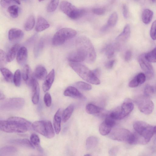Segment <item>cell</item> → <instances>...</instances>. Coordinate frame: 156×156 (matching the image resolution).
Masks as SVG:
<instances>
[{
  "mask_svg": "<svg viewBox=\"0 0 156 156\" xmlns=\"http://www.w3.org/2000/svg\"><path fill=\"white\" fill-rule=\"evenodd\" d=\"M137 141V144H145L148 143L153 136L154 128L148 123L140 121L135 122L133 124Z\"/></svg>",
  "mask_w": 156,
  "mask_h": 156,
  "instance_id": "cell-1",
  "label": "cell"
},
{
  "mask_svg": "<svg viewBox=\"0 0 156 156\" xmlns=\"http://www.w3.org/2000/svg\"><path fill=\"white\" fill-rule=\"evenodd\" d=\"M77 49L82 51L86 57L87 62L92 63L94 62L96 58V52L90 40L85 36L78 37L76 42Z\"/></svg>",
  "mask_w": 156,
  "mask_h": 156,
  "instance_id": "cell-2",
  "label": "cell"
},
{
  "mask_svg": "<svg viewBox=\"0 0 156 156\" xmlns=\"http://www.w3.org/2000/svg\"><path fill=\"white\" fill-rule=\"evenodd\" d=\"M69 65L71 68L82 79L85 81L93 84L98 85L100 81L93 73L85 66L79 62H69Z\"/></svg>",
  "mask_w": 156,
  "mask_h": 156,
  "instance_id": "cell-3",
  "label": "cell"
},
{
  "mask_svg": "<svg viewBox=\"0 0 156 156\" xmlns=\"http://www.w3.org/2000/svg\"><path fill=\"white\" fill-rule=\"evenodd\" d=\"M109 136L114 140L126 142L130 144H137L135 133H133L125 129H115L110 132Z\"/></svg>",
  "mask_w": 156,
  "mask_h": 156,
  "instance_id": "cell-4",
  "label": "cell"
},
{
  "mask_svg": "<svg viewBox=\"0 0 156 156\" xmlns=\"http://www.w3.org/2000/svg\"><path fill=\"white\" fill-rule=\"evenodd\" d=\"M0 129L7 133H23L28 130L26 126L10 117L7 120H0Z\"/></svg>",
  "mask_w": 156,
  "mask_h": 156,
  "instance_id": "cell-5",
  "label": "cell"
},
{
  "mask_svg": "<svg viewBox=\"0 0 156 156\" xmlns=\"http://www.w3.org/2000/svg\"><path fill=\"white\" fill-rule=\"evenodd\" d=\"M32 127L34 130L48 138L51 139L55 136V131L50 121H35L32 123Z\"/></svg>",
  "mask_w": 156,
  "mask_h": 156,
  "instance_id": "cell-6",
  "label": "cell"
},
{
  "mask_svg": "<svg viewBox=\"0 0 156 156\" xmlns=\"http://www.w3.org/2000/svg\"><path fill=\"white\" fill-rule=\"evenodd\" d=\"M60 8L63 13L73 20L77 19L82 17L86 12L84 9L78 8L66 0L62 1Z\"/></svg>",
  "mask_w": 156,
  "mask_h": 156,
  "instance_id": "cell-7",
  "label": "cell"
},
{
  "mask_svg": "<svg viewBox=\"0 0 156 156\" xmlns=\"http://www.w3.org/2000/svg\"><path fill=\"white\" fill-rule=\"evenodd\" d=\"M77 34L76 31L72 29L64 28L58 30L54 35L52 44L58 46L64 44L66 41L74 37Z\"/></svg>",
  "mask_w": 156,
  "mask_h": 156,
  "instance_id": "cell-8",
  "label": "cell"
},
{
  "mask_svg": "<svg viewBox=\"0 0 156 156\" xmlns=\"http://www.w3.org/2000/svg\"><path fill=\"white\" fill-rule=\"evenodd\" d=\"M135 102L139 110L145 115L151 114L154 110V105L153 101L149 97L145 95L137 97Z\"/></svg>",
  "mask_w": 156,
  "mask_h": 156,
  "instance_id": "cell-9",
  "label": "cell"
},
{
  "mask_svg": "<svg viewBox=\"0 0 156 156\" xmlns=\"http://www.w3.org/2000/svg\"><path fill=\"white\" fill-rule=\"evenodd\" d=\"M27 82L32 87V101L34 104H37L39 101L40 87L39 83L35 77L32 76Z\"/></svg>",
  "mask_w": 156,
  "mask_h": 156,
  "instance_id": "cell-10",
  "label": "cell"
},
{
  "mask_svg": "<svg viewBox=\"0 0 156 156\" xmlns=\"http://www.w3.org/2000/svg\"><path fill=\"white\" fill-rule=\"evenodd\" d=\"M140 65L145 72L147 77L150 78L153 76L154 70L150 62L147 60L145 57V54L141 55L138 57Z\"/></svg>",
  "mask_w": 156,
  "mask_h": 156,
  "instance_id": "cell-11",
  "label": "cell"
},
{
  "mask_svg": "<svg viewBox=\"0 0 156 156\" xmlns=\"http://www.w3.org/2000/svg\"><path fill=\"white\" fill-rule=\"evenodd\" d=\"M133 104L131 100L129 98H126L120 107L122 119L129 114L133 110Z\"/></svg>",
  "mask_w": 156,
  "mask_h": 156,
  "instance_id": "cell-12",
  "label": "cell"
},
{
  "mask_svg": "<svg viewBox=\"0 0 156 156\" xmlns=\"http://www.w3.org/2000/svg\"><path fill=\"white\" fill-rule=\"evenodd\" d=\"M67 58L69 62H79L86 60V57L82 51L77 49L76 51L70 53Z\"/></svg>",
  "mask_w": 156,
  "mask_h": 156,
  "instance_id": "cell-13",
  "label": "cell"
},
{
  "mask_svg": "<svg viewBox=\"0 0 156 156\" xmlns=\"http://www.w3.org/2000/svg\"><path fill=\"white\" fill-rule=\"evenodd\" d=\"M55 77V71L52 69L46 76L42 84V89L44 92L48 91L51 88Z\"/></svg>",
  "mask_w": 156,
  "mask_h": 156,
  "instance_id": "cell-14",
  "label": "cell"
},
{
  "mask_svg": "<svg viewBox=\"0 0 156 156\" xmlns=\"http://www.w3.org/2000/svg\"><path fill=\"white\" fill-rule=\"evenodd\" d=\"M64 95L75 98L82 99L83 95L74 87L69 86L66 88L63 93Z\"/></svg>",
  "mask_w": 156,
  "mask_h": 156,
  "instance_id": "cell-15",
  "label": "cell"
},
{
  "mask_svg": "<svg viewBox=\"0 0 156 156\" xmlns=\"http://www.w3.org/2000/svg\"><path fill=\"white\" fill-rule=\"evenodd\" d=\"M23 36V32L19 29L13 28L9 31L8 38L11 41H13L20 40Z\"/></svg>",
  "mask_w": 156,
  "mask_h": 156,
  "instance_id": "cell-16",
  "label": "cell"
},
{
  "mask_svg": "<svg viewBox=\"0 0 156 156\" xmlns=\"http://www.w3.org/2000/svg\"><path fill=\"white\" fill-rule=\"evenodd\" d=\"M16 60L20 65H23L26 62L28 55L27 50V48L23 46L19 49L16 55Z\"/></svg>",
  "mask_w": 156,
  "mask_h": 156,
  "instance_id": "cell-17",
  "label": "cell"
},
{
  "mask_svg": "<svg viewBox=\"0 0 156 156\" xmlns=\"http://www.w3.org/2000/svg\"><path fill=\"white\" fill-rule=\"evenodd\" d=\"M24 102L22 98H15L8 100L6 102L4 105L5 108H20L23 105Z\"/></svg>",
  "mask_w": 156,
  "mask_h": 156,
  "instance_id": "cell-18",
  "label": "cell"
},
{
  "mask_svg": "<svg viewBox=\"0 0 156 156\" xmlns=\"http://www.w3.org/2000/svg\"><path fill=\"white\" fill-rule=\"evenodd\" d=\"M62 110L59 108L57 111L53 118V125L55 131L57 134L59 133L61 130Z\"/></svg>",
  "mask_w": 156,
  "mask_h": 156,
  "instance_id": "cell-19",
  "label": "cell"
},
{
  "mask_svg": "<svg viewBox=\"0 0 156 156\" xmlns=\"http://www.w3.org/2000/svg\"><path fill=\"white\" fill-rule=\"evenodd\" d=\"M50 24L43 17L39 16L37 18L35 27V30L37 32L43 31L48 28Z\"/></svg>",
  "mask_w": 156,
  "mask_h": 156,
  "instance_id": "cell-20",
  "label": "cell"
},
{
  "mask_svg": "<svg viewBox=\"0 0 156 156\" xmlns=\"http://www.w3.org/2000/svg\"><path fill=\"white\" fill-rule=\"evenodd\" d=\"M34 75L35 77L39 80H44L47 75V70L43 66L38 65L35 69Z\"/></svg>",
  "mask_w": 156,
  "mask_h": 156,
  "instance_id": "cell-21",
  "label": "cell"
},
{
  "mask_svg": "<svg viewBox=\"0 0 156 156\" xmlns=\"http://www.w3.org/2000/svg\"><path fill=\"white\" fill-rule=\"evenodd\" d=\"M130 34V26L129 24H127L124 27L122 31L117 37L116 40L118 42H125L129 37Z\"/></svg>",
  "mask_w": 156,
  "mask_h": 156,
  "instance_id": "cell-22",
  "label": "cell"
},
{
  "mask_svg": "<svg viewBox=\"0 0 156 156\" xmlns=\"http://www.w3.org/2000/svg\"><path fill=\"white\" fill-rule=\"evenodd\" d=\"M153 16V11L149 9H145L142 14V19L143 22L146 24L149 23L152 19Z\"/></svg>",
  "mask_w": 156,
  "mask_h": 156,
  "instance_id": "cell-23",
  "label": "cell"
},
{
  "mask_svg": "<svg viewBox=\"0 0 156 156\" xmlns=\"http://www.w3.org/2000/svg\"><path fill=\"white\" fill-rule=\"evenodd\" d=\"M19 44H16L10 48L7 54V62H10L14 60L19 50Z\"/></svg>",
  "mask_w": 156,
  "mask_h": 156,
  "instance_id": "cell-24",
  "label": "cell"
},
{
  "mask_svg": "<svg viewBox=\"0 0 156 156\" xmlns=\"http://www.w3.org/2000/svg\"><path fill=\"white\" fill-rule=\"evenodd\" d=\"M86 110L90 114L98 115L100 114L102 109L99 107L92 104H88L86 107Z\"/></svg>",
  "mask_w": 156,
  "mask_h": 156,
  "instance_id": "cell-25",
  "label": "cell"
},
{
  "mask_svg": "<svg viewBox=\"0 0 156 156\" xmlns=\"http://www.w3.org/2000/svg\"><path fill=\"white\" fill-rule=\"evenodd\" d=\"M12 143L23 146L29 148L34 149V147L28 139H20L13 140L10 141Z\"/></svg>",
  "mask_w": 156,
  "mask_h": 156,
  "instance_id": "cell-26",
  "label": "cell"
},
{
  "mask_svg": "<svg viewBox=\"0 0 156 156\" xmlns=\"http://www.w3.org/2000/svg\"><path fill=\"white\" fill-rule=\"evenodd\" d=\"M119 45L118 43L114 45L112 44L108 45L105 48V54L108 58H112L115 53L116 49H118Z\"/></svg>",
  "mask_w": 156,
  "mask_h": 156,
  "instance_id": "cell-27",
  "label": "cell"
},
{
  "mask_svg": "<svg viewBox=\"0 0 156 156\" xmlns=\"http://www.w3.org/2000/svg\"><path fill=\"white\" fill-rule=\"evenodd\" d=\"M98 143V138L93 136L89 137L86 140V146L87 150H90L95 148Z\"/></svg>",
  "mask_w": 156,
  "mask_h": 156,
  "instance_id": "cell-28",
  "label": "cell"
},
{
  "mask_svg": "<svg viewBox=\"0 0 156 156\" xmlns=\"http://www.w3.org/2000/svg\"><path fill=\"white\" fill-rule=\"evenodd\" d=\"M74 109V106L70 105L63 111L62 114V120L64 122H66L71 117Z\"/></svg>",
  "mask_w": 156,
  "mask_h": 156,
  "instance_id": "cell-29",
  "label": "cell"
},
{
  "mask_svg": "<svg viewBox=\"0 0 156 156\" xmlns=\"http://www.w3.org/2000/svg\"><path fill=\"white\" fill-rule=\"evenodd\" d=\"M0 71L5 80L7 82H12L13 80V76L11 72L8 69L1 67Z\"/></svg>",
  "mask_w": 156,
  "mask_h": 156,
  "instance_id": "cell-30",
  "label": "cell"
},
{
  "mask_svg": "<svg viewBox=\"0 0 156 156\" xmlns=\"http://www.w3.org/2000/svg\"><path fill=\"white\" fill-rule=\"evenodd\" d=\"M30 140L31 142L34 147L40 152L42 151V149L40 145V141L39 137L35 133L32 134L30 136Z\"/></svg>",
  "mask_w": 156,
  "mask_h": 156,
  "instance_id": "cell-31",
  "label": "cell"
},
{
  "mask_svg": "<svg viewBox=\"0 0 156 156\" xmlns=\"http://www.w3.org/2000/svg\"><path fill=\"white\" fill-rule=\"evenodd\" d=\"M112 127L107 124L105 121L102 122L99 126V131L103 136L107 135L111 132Z\"/></svg>",
  "mask_w": 156,
  "mask_h": 156,
  "instance_id": "cell-32",
  "label": "cell"
},
{
  "mask_svg": "<svg viewBox=\"0 0 156 156\" xmlns=\"http://www.w3.org/2000/svg\"><path fill=\"white\" fill-rule=\"evenodd\" d=\"M35 23V18L34 16L33 15L30 16L24 23V29L27 31L31 30L34 27Z\"/></svg>",
  "mask_w": 156,
  "mask_h": 156,
  "instance_id": "cell-33",
  "label": "cell"
},
{
  "mask_svg": "<svg viewBox=\"0 0 156 156\" xmlns=\"http://www.w3.org/2000/svg\"><path fill=\"white\" fill-rule=\"evenodd\" d=\"M7 11L12 18H17L19 16V7L15 5H12L8 7Z\"/></svg>",
  "mask_w": 156,
  "mask_h": 156,
  "instance_id": "cell-34",
  "label": "cell"
},
{
  "mask_svg": "<svg viewBox=\"0 0 156 156\" xmlns=\"http://www.w3.org/2000/svg\"><path fill=\"white\" fill-rule=\"evenodd\" d=\"M17 149L12 146H7L2 147L0 150V155L11 154L16 152Z\"/></svg>",
  "mask_w": 156,
  "mask_h": 156,
  "instance_id": "cell-35",
  "label": "cell"
},
{
  "mask_svg": "<svg viewBox=\"0 0 156 156\" xmlns=\"http://www.w3.org/2000/svg\"><path fill=\"white\" fill-rule=\"evenodd\" d=\"M118 19V16L117 12H113L109 17L107 25L108 27H114L116 24Z\"/></svg>",
  "mask_w": 156,
  "mask_h": 156,
  "instance_id": "cell-36",
  "label": "cell"
},
{
  "mask_svg": "<svg viewBox=\"0 0 156 156\" xmlns=\"http://www.w3.org/2000/svg\"><path fill=\"white\" fill-rule=\"evenodd\" d=\"M146 59L150 62H156V48L151 51L145 54Z\"/></svg>",
  "mask_w": 156,
  "mask_h": 156,
  "instance_id": "cell-37",
  "label": "cell"
},
{
  "mask_svg": "<svg viewBox=\"0 0 156 156\" xmlns=\"http://www.w3.org/2000/svg\"><path fill=\"white\" fill-rule=\"evenodd\" d=\"M13 81L15 85L19 87L21 83V74L19 69H17L13 75Z\"/></svg>",
  "mask_w": 156,
  "mask_h": 156,
  "instance_id": "cell-38",
  "label": "cell"
},
{
  "mask_svg": "<svg viewBox=\"0 0 156 156\" xmlns=\"http://www.w3.org/2000/svg\"><path fill=\"white\" fill-rule=\"evenodd\" d=\"M75 84L77 87L82 90H89L92 89L90 85L83 82L79 81L76 82Z\"/></svg>",
  "mask_w": 156,
  "mask_h": 156,
  "instance_id": "cell-39",
  "label": "cell"
},
{
  "mask_svg": "<svg viewBox=\"0 0 156 156\" xmlns=\"http://www.w3.org/2000/svg\"><path fill=\"white\" fill-rule=\"evenodd\" d=\"M59 2V0H51L47 7V11L49 12L54 11L58 6Z\"/></svg>",
  "mask_w": 156,
  "mask_h": 156,
  "instance_id": "cell-40",
  "label": "cell"
},
{
  "mask_svg": "<svg viewBox=\"0 0 156 156\" xmlns=\"http://www.w3.org/2000/svg\"><path fill=\"white\" fill-rule=\"evenodd\" d=\"M0 3L2 7L5 8L15 3L20 5V2L18 0H1Z\"/></svg>",
  "mask_w": 156,
  "mask_h": 156,
  "instance_id": "cell-41",
  "label": "cell"
},
{
  "mask_svg": "<svg viewBox=\"0 0 156 156\" xmlns=\"http://www.w3.org/2000/svg\"><path fill=\"white\" fill-rule=\"evenodd\" d=\"M30 67L28 65L24 66L22 71V77L23 79L26 82L29 80Z\"/></svg>",
  "mask_w": 156,
  "mask_h": 156,
  "instance_id": "cell-42",
  "label": "cell"
},
{
  "mask_svg": "<svg viewBox=\"0 0 156 156\" xmlns=\"http://www.w3.org/2000/svg\"><path fill=\"white\" fill-rule=\"evenodd\" d=\"M154 93V89L152 86L148 84L146 85L144 90V95L150 97L153 95Z\"/></svg>",
  "mask_w": 156,
  "mask_h": 156,
  "instance_id": "cell-43",
  "label": "cell"
},
{
  "mask_svg": "<svg viewBox=\"0 0 156 156\" xmlns=\"http://www.w3.org/2000/svg\"><path fill=\"white\" fill-rule=\"evenodd\" d=\"M7 62V54L2 50H0V65L1 67H3Z\"/></svg>",
  "mask_w": 156,
  "mask_h": 156,
  "instance_id": "cell-44",
  "label": "cell"
},
{
  "mask_svg": "<svg viewBox=\"0 0 156 156\" xmlns=\"http://www.w3.org/2000/svg\"><path fill=\"white\" fill-rule=\"evenodd\" d=\"M150 35L153 40H156V20L152 24L150 31Z\"/></svg>",
  "mask_w": 156,
  "mask_h": 156,
  "instance_id": "cell-45",
  "label": "cell"
},
{
  "mask_svg": "<svg viewBox=\"0 0 156 156\" xmlns=\"http://www.w3.org/2000/svg\"><path fill=\"white\" fill-rule=\"evenodd\" d=\"M44 101L47 107H49L51 105L52 99L51 95L49 93L47 92L45 94L44 97Z\"/></svg>",
  "mask_w": 156,
  "mask_h": 156,
  "instance_id": "cell-46",
  "label": "cell"
},
{
  "mask_svg": "<svg viewBox=\"0 0 156 156\" xmlns=\"http://www.w3.org/2000/svg\"><path fill=\"white\" fill-rule=\"evenodd\" d=\"M43 47V42L40 40L35 45L34 48L35 55L37 56L41 51Z\"/></svg>",
  "mask_w": 156,
  "mask_h": 156,
  "instance_id": "cell-47",
  "label": "cell"
},
{
  "mask_svg": "<svg viewBox=\"0 0 156 156\" xmlns=\"http://www.w3.org/2000/svg\"><path fill=\"white\" fill-rule=\"evenodd\" d=\"M104 121L112 128L115 125V120L108 116H107Z\"/></svg>",
  "mask_w": 156,
  "mask_h": 156,
  "instance_id": "cell-48",
  "label": "cell"
},
{
  "mask_svg": "<svg viewBox=\"0 0 156 156\" xmlns=\"http://www.w3.org/2000/svg\"><path fill=\"white\" fill-rule=\"evenodd\" d=\"M92 12L95 14L101 15L105 13V9L104 8H96L92 9Z\"/></svg>",
  "mask_w": 156,
  "mask_h": 156,
  "instance_id": "cell-49",
  "label": "cell"
},
{
  "mask_svg": "<svg viewBox=\"0 0 156 156\" xmlns=\"http://www.w3.org/2000/svg\"><path fill=\"white\" fill-rule=\"evenodd\" d=\"M140 84L144 83L146 80V76L143 73H140L136 75Z\"/></svg>",
  "mask_w": 156,
  "mask_h": 156,
  "instance_id": "cell-50",
  "label": "cell"
},
{
  "mask_svg": "<svg viewBox=\"0 0 156 156\" xmlns=\"http://www.w3.org/2000/svg\"><path fill=\"white\" fill-rule=\"evenodd\" d=\"M115 61L114 60H112L107 62L105 65L106 68L108 69H112L113 66Z\"/></svg>",
  "mask_w": 156,
  "mask_h": 156,
  "instance_id": "cell-51",
  "label": "cell"
},
{
  "mask_svg": "<svg viewBox=\"0 0 156 156\" xmlns=\"http://www.w3.org/2000/svg\"><path fill=\"white\" fill-rule=\"evenodd\" d=\"M123 14L125 18L128 17V13L127 7L126 5H124L122 7Z\"/></svg>",
  "mask_w": 156,
  "mask_h": 156,
  "instance_id": "cell-52",
  "label": "cell"
},
{
  "mask_svg": "<svg viewBox=\"0 0 156 156\" xmlns=\"http://www.w3.org/2000/svg\"><path fill=\"white\" fill-rule=\"evenodd\" d=\"M132 53L129 50L127 51L125 53L124 58L126 61H128L130 60L131 58Z\"/></svg>",
  "mask_w": 156,
  "mask_h": 156,
  "instance_id": "cell-53",
  "label": "cell"
},
{
  "mask_svg": "<svg viewBox=\"0 0 156 156\" xmlns=\"http://www.w3.org/2000/svg\"><path fill=\"white\" fill-rule=\"evenodd\" d=\"M118 151V148L116 147H114L111 148L109 151V154L111 155L114 156L116 155Z\"/></svg>",
  "mask_w": 156,
  "mask_h": 156,
  "instance_id": "cell-54",
  "label": "cell"
},
{
  "mask_svg": "<svg viewBox=\"0 0 156 156\" xmlns=\"http://www.w3.org/2000/svg\"><path fill=\"white\" fill-rule=\"evenodd\" d=\"M94 75L97 77L98 78L100 75L101 71L100 69L99 68H97L92 70Z\"/></svg>",
  "mask_w": 156,
  "mask_h": 156,
  "instance_id": "cell-55",
  "label": "cell"
},
{
  "mask_svg": "<svg viewBox=\"0 0 156 156\" xmlns=\"http://www.w3.org/2000/svg\"><path fill=\"white\" fill-rule=\"evenodd\" d=\"M0 100H3L5 98V96L2 93L0 92Z\"/></svg>",
  "mask_w": 156,
  "mask_h": 156,
  "instance_id": "cell-56",
  "label": "cell"
},
{
  "mask_svg": "<svg viewBox=\"0 0 156 156\" xmlns=\"http://www.w3.org/2000/svg\"><path fill=\"white\" fill-rule=\"evenodd\" d=\"M154 133L156 134V126L154 127Z\"/></svg>",
  "mask_w": 156,
  "mask_h": 156,
  "instance_id": "cell-57",
  "label": "cell"
},
{
  "mask_svg": "<svg viewBox=\"0 0 156 156\" xmlns=\"http://www.w3.org/2000/svg\"><path fill=\"white\" fill-rule=\"evenodd\" d=\"M85 156H91V155L90 154H86L85 155H84Z\"/></svg>",
  "mask_w": 156,
  "mask_h": 156,
  "instance_id": "cell-58",
  "label": "cell"
},
{
  "mask_svg": "<svg viewBox=\"0 0 156 156\" xmlns=\"http://www.w3.org/2000/svg\"><path fill=\"white\" fill-rule=\"evenodd\" d=\"M151 0L153 2H156V0Z\"/></svg>",
  "mask_w": 156,
  "mask_h": 156,
  "instance_id": "cell-59",
  "label": "cell"
},
{
  "mask_svg": "<svg viewBox=\"0 0 156 156\" xmlns=\"http://www.w3.org/2000/svg\"><path fill=\"white\" fill-rule=\"evenodd\" d=\"M44 0H38L39 1V2H41V1H44Z\"/></svg>",
  "mask_w": 156,
  "mask_h": 156,
  "instance_id": "cell-60",
  "label": "cell"
},
{
  "mask_svg": "<svg viewBox=\"0 0 156 156\" xmlns=\"http://www.w3.org/2000/svg\"><path fill=\"white\" fill-rule=\"evenodd\" d=\"M18 0L20 1V0Z\"/></svg>",
  "mask_w": 156,
  "mask_h": 156,
  "instance_id": "cell-61",
  "label": "cell"
}]
</instances>
